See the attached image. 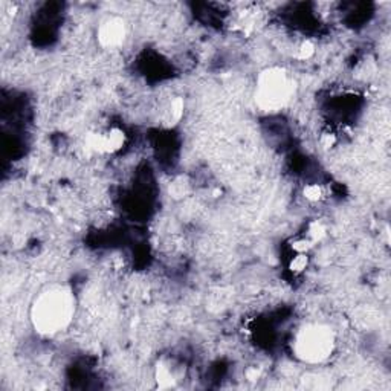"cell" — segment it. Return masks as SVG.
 <instances>
[{
  "label": "cell",
  "mask_w": 391,
  "mask_h": 391,
  "mask_svg": "<svg viewBox=\"0 0 391 391\" xmlns=\"http://www.w3.org/2000/svg\"><path fill=\"white\" fill-rule=\"evenodd\" d=\"M75 313V297L66 286L42 291L31 306V322L42 335H55L69 327Z\"/></svg>",
  "instance_id": "6da1fadb"
},
{
  "label": "cell",
  "mask_w": 391,
  "mask_h": 391,
  "mask_svg": "<svg viewBox=\"0 0 391 391\" xmlns=\"http://www.w3.org/2000/svg\"><path fill=\"white\" fill-rule=\"evenodd\" d=\"M336 336L324 324H306L292 339V352L302 363L320 364L327 361L335 352Z\"/></svg>",
  "instance_id": "7a4b0ae2"
},
{
  "label": "cell",
  "mask_w": 391,
  "mask_h": 391,
  "mask_svg": "<svg viewBox=\"0 0 391 391\" xmlns=\"http://www.w3.org/2000/svg\"><path fill=\"white\" fill-rule=\"evenodd\" d=\"M293 95V83L284 69H264L257 78L255 104L263 112H278L286 107Z\"/></svg>",
  "instance_id": "3957f363"
},
{
  "label": "cell",
  "mask_w": 391,
  "mask_h": 391,
  "mask_svg": "<svg viewBox=\"0 0 391 391\" xmlns=\"http://www.w3.org/2000/svg\"><path fill=\"white\" fill-rule=\"evenodd\" d=\"M125 141H127L125 131L118 127H112L104 131H95V134H91L86 138V145L87 149L95 153L112 154L120 152L125 145Z\"/></svg>",
  "instance_id": "277c9868"
},
{
  "label": "cell",
  "mask_w": 391,
  "mask_h": 391,
  "mask_svg": "<svg viewBox=\"0 0 391 391\" xmlns=\"http://www.w3.org/2000/svg\"><path fill=\"white\" fill-rule=\"evenodd\" d=\"M127 37V26L121 17H107L101 21L97 31L98 43L106 49L121 46Z\"/></svg>",
  "instance_id": "5b68a950"
},
{
  "label": "cell",
  "mask_w": 391,
  "mask_h": 391,
  "mask_svg": "<svg viewBox=\"0 0 391 391\" xmlns=\"http://www.w3.org/2000/svg\"><path fill=\"white\" fill-rule=\"evenodd\" d=\"M154 378H156L159 388H172L181 381L182 370L173 361L164 359L158 364L156 372H154Z\"/></svg>",
  "instance_id": "8992f818"
},
{
  "label": "cell",
  "mask_w": 391,
  "mask_h": 391,
  "mask_svg": "<svg viewBox=\"0 0 391 391\" xmlns=\"http://www.w3.org/2000/svg\"><path fill=\"white\" fill-rule=\"evenodd\" d=\"M183 115V101L182 98H174L170 104L165 107L162 118L167 125H173L178 122Z\"/></svg>",
  "instance_id": "52a82bcc"
},
{
  "label": "cell",
  "mask_w": 391,
  "mask_h": 391,
  "mask_svg": "<svg viewBox=\"0 0 391 391\" xmlns=\"http://www.w3.org/2000/svg\"><path fill=\"white\" fill-rule=\"evenodd\" d=\"M326 234H327L326 225H324L321 220H313L312 224H309L304 237L311 242L312 245H315V243H320L324 237H326Z\"/></svg>",
  "instance_id": "ba28073f"
},
{
  "label": "cell",
  "mask_w": 391,
  "mask_h": 391,
  "mask_svg": "<svg viewBox=\"0 0 391 391\" xmlns=\"http://www.w3.org/2000/svg\"><path fill=\"white\" fill-rule=\"evenodd\" d=\"M302 196H304V199L309 202H320L324 197V188L320 183H309V185H306L304 190H302Z\"/></svg>",
  "instance_id": "9c48e42d"
},
{
  "label": "cell",
  "mask_w": 391,
  "mask_h": 391,
  "mask_svg": "<svg viewBox=\"0 0 391 391\" xmlns=\"http://www.w3.org/2000/svg\"><path fill=\"white\" fill-rule=\"evenodd\" d=\"M309 266V257L307 254H295V257L289 263V269L295 274H300V272L306 271V268Z\"/></svg>",
  "instance_id": "30bf717a"
},
{
  "label": "cell",
  "mask_w": 391,
  "mask_h": 391,
  "mask_svg": "<svg viewBox=\"0 0 391 391\" xmlns=\"http://www.w3.org/2000/svg\"><path fill=\"white\" fill-rule=\"evenodd\" d=\"M313 54H315V45L312 42L306 40L300 45L297 57L300 58V60H309V58L313 57Z\"/></svg>",
  "instance_id": "8fae6325"
}]
</instances>
